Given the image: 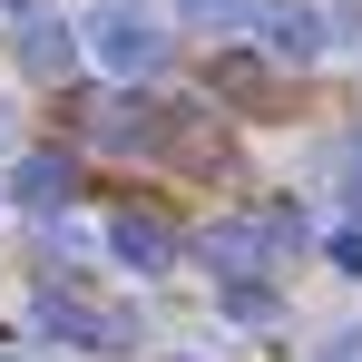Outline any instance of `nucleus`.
Returning a JSON list of instances; mask_svg holds the SVG:
<instances>
[{"instance_id": "f257e3e1", "label": "nucleus", "mask_w": 362, "mask_h": 362, "mask_svg": "<svg viewBox=\"0 0 362 362\" xmlns=\"http://www.w3.org/2000/svg\"><path fill=\"white\" fill-rule=\"evenodd\" d=\"M78 49L98 69H118V78H147V69L167 59V30H157V10H137V0H98V10L78 20Z\"/></svg>"}, {"instance_id": "f03ea898", "label": "nucleus", "mask_w": 362, "mask_h": 362, "mask_svg": "<svg viewBox=\"0 0 362 362\" xmlns=\"http://www.w3.org/2000/svg\"><path fill=\"white\" fill-rule=\"evenodd\" d=\"M40 333L49 343H78V353H137V323L118 303H88L69 284H40Z\"/></svg>"}, {"instance_id": "7ed1b4c3", "label": "nucleus", "mask_w": 362, "mask_h": 362, "mask_svg": "<svg viewBox=\"0 0 362 362\" xmlns=\"http://www.w3.org/2000/svg\"><path fill=\"white\" fill-rule=\"evenodd\" d=\"M274 226H264V216H226V226H206V235H196V255H206V274H216V284H264V264H274Z\"/></svg>"}, {"instance_id": "20e7f679", "label": "nucleus", "mask_w": 362, "mask_h": 362, "mask_svg": "<svg viewBox=\"0 0 362 362\" xmlns=\"http://www.w3.org/2000/svg\"><path fill=\"white\" fill-rule=\"evenodd\" d=\"M245 30L264 40V59H274V69H313V59H323V40H333L313 0H255V20H245Z\"/></svg>"}, {"instance_id": "39448f33", "label": "nucleus", "mask_w": 362, "mask_h": 362, "mask_svg": "<svg viewBox=\"0 0 362 362\" xmlns=\"http://www.w3.org/2000/svg\"><path fill=\"white\" fill-rule=\"evenodd\" d=\"M108 245H118V264H137V274H167L186 255V235L157 216V206H127V216H108Z\"/></svg>"}, {"instance_id": "423d86ee", "label": "nucleus", "mask_w": 362, "mask_h": 362, "mask_svg": "<svg viewBox=\"0 0 362 362\" xmlns=\"http://www.w3.org/2000/svg\"><path fill=\"white\" fill-rule=\"evenodd\" d=\"M10 196H20L30 216H49V226H59V216H69V196H78V157H59V147H30V157H20V177H10Z\"/></svg>"}, {"instance_id": "0eeeda50", "label": "nucleus", "mask_w": 362, "mask_h": 362, "mask_svg": "<svg viewBox=\"0 0 362 362\" xmlns=\"http://www.w3.org/2000/svg\"><path fill=\"white\" fill-rule=\"evenodd\" d=\"M10 49H20V69H30V78H69V69H78V30H69V20H49V10H20Z\"/></svg>"}, {"instance_id": "6e6552de", "label": "nucleus", "mask_w": 362, "mask_h": 362, "mask_svg": "<svg viewBox=\"0 0 362 362\" xmlns=\"http://www.w3.org/2000/svg\"><path fill=\"white\" fill-rule=\"evenodd\" d=\"M98 137H108V147H157L167 118H157L147 98H108V108H98Z\"/></svg>"}, {"instance_id": "1a4fd4ad", "label": "nucleus", "mask_w": 362, "mask_h": 362, "mask_svg": "<svg viewBox=\"0 0 362 362\" xmlns=\"http://www.w3.org/2000/svg\"><path fill=\"white\" fill-rule=\"evenodd\" d=\"M177 20H186V30H245L255 0H177Z\"/></svg>"}, {"instance_id": "9d476101", "label": "nucleus", "mask_w": 362, "mask_h": 362, "mask_svg": "<svg viewBox=\"0 0 362 362\" xmlns=\"http://www.w3.org/2000/svg\"><path fill=\"white\" fill-rule=\"evenodd\" d=\"M216 88L226 98H264V59H216Z\"/></svg>"}, {"instance_id": "9b49d317", "label": "nucleus", "mask_w": 362, "mask_h": 362, "mask_svg": "<svg viewBox=\"0 0 362 362\" xmlns=\"http://www.w3.org/2000/svg\"><path fill=\"white\" fill-rule=\"evenodd\" d=\"M226 313L235 323H274V284H226Z\"/></svg>"}, {"instance_id": "f8f14e48", "label": "nucleus", "mask_w": 362, "mask_h": 362, "mask_svg": "<svg viewBox=\"0 0 362 362\" xmlns=\"http://www.w3.org/2000/svg\"><path fill=\"white\" fill-rule=\"evenodd\" d=\"M333 264H343V274H362V226H353V235H333Z\"/></svg>"}, {"instance_id": "ddd939ff", "label": "nucleus", "mask_w": 362, "mask_h": 362, "mask_svg": "<svg viewBox=\"0 0 362 362\" xmlns=\"http://www.w3.org/2000/svg\"><path fill=\"white\" fill-rule=\"evenodd\" d=\"M20 10H30V0H20Z\"/></svg>"}]
</instances>
